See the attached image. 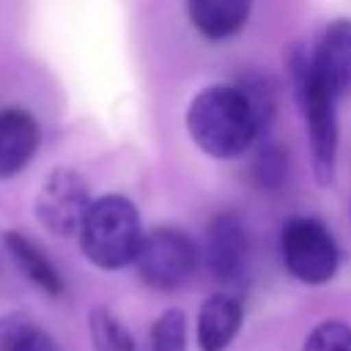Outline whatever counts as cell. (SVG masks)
Instances as JSON below:
<instances>
[{"label":"cell","mask_w":351,"mask_h":351,"mask_svg":"<svg viewBox=\"0 0 351 351\" xmlns=\"http://www.w3.org/2000/svg\"><path fill=\"white\" fill-rule=\"evenodd\" d=\"M186 132L203 154L233 159L252 145L261 126L239 85H208L186 107Z\"/></svg>","instance_id":"6da1fadb"},{"label":"cell","mask_w":351,"mask_h":351,"mask_svg":"<svg viewBox=\"0 0 351 351\" xmlns=\"http://www.w3.org/2000/svg\"><path fill=\"white\" fill-rule=\"evenodd\" d=\"M82 255L99 269H123L137 261L143 247V225L134 203L123 195H101L93 200L80 228Z\"/></svg>","instance_id":"7a4b0ae2"},{"label":"cell","mask_w":351,"mask_h":351,"mask_svg":"<svg viewBox=\"0 0 351 351\" xmlns=\"http://www.w3.org/2000/svg\"><path fill=\"white\" fill-rule=\"evenodd\" d=\"M293 74H296V85H299V96L307 118L313 173H315V181L326 186L335 176V159H337V115H335L337 96L315 74L313 60L299 58L293 63Z\"/></svg>","instance_id":"3957f363"},{"label":"cell","mask_w":351,"mask_h":351,"mask_svg":"<svg viewBox=\"0 0 351 351\" xmlns=\"http://www.w3.org/2000/svg\"><path fill=\"white\" fill-rule=\"evenodd\" d=\"M280 250L285 269L307 285L329 282L340 263V250L332 233L313 217H291L282 225Z\"/></svg>","instance_id":"277c9868"},{"label":"cell","mask_w":351,"mask_h":351,"mask_svg":"<svg viewBox=\"0 0 351 351\" xmlns=\"http://www.w3.org/2000/svg\"><path fill=\"white\" fill-rule=\"evenodd\" d=\"M134 266L148 288L173 291L192 277L197 266V247L178 228H156L145 233Z\"/></svg>","instance_id":"5b68a950"},{"label":"cell","mask_w":351,"mask_h":351,"mask_svg":"<svg viewBox=\"0 0 351 351\" xmlns=\"http://www.w3.org/2000/svg\"><path fill=\"white\" fill-rule=\"evenodd\" d=\"M93 206L90 186L74 167H55L47 173L36 195V217L55 236L80 233L88 211Z\"/></svg>","instance_id":"8992f818"},{"label":"cell","mask_w":351,"mask_h":351,"mask_svg":"<svg viewBox=\"0 0 351 351\" xmlns=\"http://www.w3.org/2000/svg\"><path fill=\"white\" fill-rule=\"evenodd\" d=\"M203 255H206V269L217 282L222 285L244 282L250 263V236L244 222L230 211L217 214L206 228Z\"/></svg>","instance_id":"52a82bcc"},{"label":"cell","mask_w":351,"mask_h":351,"mask_svg":"<svg viewBox=\"0 0 351 351\" xmlns=\"http://www.w3.org/2000/svg\"><path fill=\"white\" fill-rule=\"evenodd\" d=\"M38 143L41 129L30 112L19 107L0 110V178H11L25 170L36 156Z\"/></svg>","instance_id":"ba28073f"},{"label":"cell","mask_w":351,"mask_h":351,"mask_svg":"<svg viewBox=\"0 0 351 351\" xmlns=\"http://www.w3.org/2000/svg\"><path fill=\"white\" fill-rule=\"evenodd\" d=\"M313 69L335 96L351 90V19H335L324 30Z\"/></svg>","instance_id":"9c48e42d"},{"label":"cell","mask_w":351,"mask_h":351,"mask_svg":"<svg viewBox=\"0 0 351 351\" xmlns=\"http://www.w3.org/2000/svg\"><path fill=\"white\" fill-rule=\"evenodd\" d=\"M244 321V307L230 293H214L197 313V346L200 351H225Z\"/></svg>","instance_id":"30bf717a"},{"label":"cell","mask_w":351,"mask_h":351,"mask_svg":"<svg viewBox=\"0 0 351 351\" xmlns=\"http://www.w3.org/2000/svg\"><path fill=\"white\" fill-rule=\"evenodd\" d=\"M252 11V0H186L192 25L206 38H228L239 33Z\"/></svg>","instance_id":"8fae6325"},{"label":"cell","mask_w":351,"mask_h":351,"mask_svg":"<svg viewBox=\"0 0 351 351\" xmlns=\"http://www.w3.org/2000/svg\"><path fill=\"white\" fill-rule=\"evenodd\" d=\"M3 244L8 250V255L14 258V263L19 266V271L33 282L38 285L47 296H60L63 293V277L60 271L55 269V263L41 252L38 244H33L25 233L19 230H8L3 233Z\"/></svg>","instance_id":"7c38bea8"},{"label":"cell","mask_w":351,"mask_h":351,"mask_svg":"<svg viewBox=\"0 0 351 351\" xmlns=\"http://www.w3.org/2000/svg\"><path fill=\"white\" fill-rule=\"evenodd\" d=\"M0 351H58V343L25 313L0 315Z\"/></svg>","instance_id":"4fadbf2b"},{"label":"cell","mask_w":351,"mask_h":351,"mask_svg":"<svg viewBox=\"0 0 351 351\" xmlns=\"http://www.w3.org/2000/svg\"><path fill=\"white\" fill-rule=\"evenodd\" d=\"M88 332L93 351H137L129 329L107 307H93L88 315Z\"/></svg>","instance_id":"5bb4252c"},{"label":"cell","mask_w":351,"mask_h":351,"mask_svg":"<svg viewBox=\"0 0 351 351\" xmlns=\"http://www.w3.org/2000/svg\"><path fill=\"white\" fill-rule=\"evenodd\" d=\"M151 351H186V315L165 310L151 326Z\"/></svg>","instance_id":"9a60e30c"},{"label":"cell","mask_w":351,"mask_h":351,"mask_svg":"<svg viewBox=\"0 0 351 351\" xmlns=\"http://www.w3.org/2000/svg\"><path fill=\"white\" fill-rule=\"evenodd\" d=\"M252 181L261 189H280L288 176V159L280 145H266L252 159Z\"/></svg>","instance_id":"2e32d148"},{"label":"cell","mask_w":351,"mask_h":351,"mask_svg":"<svg viewBox=\"0 0 351 351\" xmlns=\"http://www.w3.org/2000/svg\"><path fill=\"white\" fill-rule=\"evenodd\" d=\"M302 351H351V326L329 318L307 335Z\"/></svg>","instance_id":"e0dca14e"},{"label":"cell","mask_w":351,"mask_h":351,"mask_svg":"<svg viewBox=\"0 0 351 351\" xmlns=\"http://www.w3.org/2000/svg\"><path fill=\"white\" fill-rule=\"evenodd\" d=\"M239 90L247 96V101H250V107L255 112V121H258V126L263 132L271 123V115H274V93H271V85L263 77L250 74V77L241 80Z\"/></svg>","instance_id":"ac0fdd59"}]
</instances>
